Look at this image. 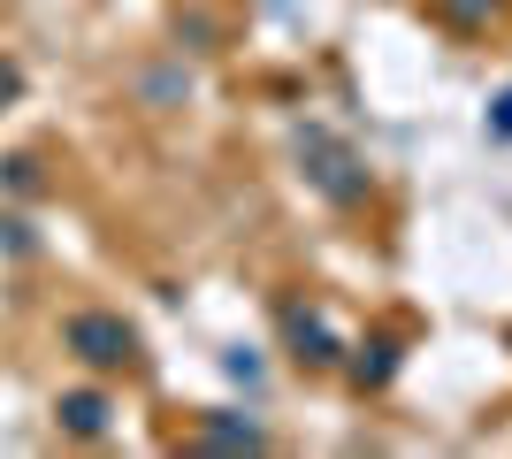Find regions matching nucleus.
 <instances>
[{"mask_svg":"<svg viewBox=\"0 0 512 459\" xmlns=\"http://www.w3.org/2000/svg\"><path fill=\"white\" fill-rule=\"evenodd\" d=\"M62 345L77 352L85 368L115 375V368H130V360H138V329H130L123 314H100V306H85V314H69V322H62Z\"/></svg>","mask_w":512,"mask_h":459,"instance_id":"f257e3e1","label":"nucleus"},{"mask_svg":"<svg viewBox=\"0 0 512 459\" xmlns=\"http://www.w3.org/2000/svg\"><path fill=\"white\" fill-rule=\"evenodd\" d=\"M54 414H62L69 437H107V398H100V391H62V406H54Z\"/></svg>","mask_w":512,"mask_h":459,"instance_id":"f03ea898","label":"nucleus"},{"mask_svg":"<svg viewBox=\"0 0 512 459\" xmlns=\"http://www.w3.org/2000/svg\"><path fill=\"white\" fill-rule=\"evenodd\" d=\"M283 329H291L299 360H337V337L321 329V314H306V306H283Z\"/></svg>","mask_w":512,"mask_h":459,"instance_id":"7ed1b4c3","label":"nucleus"},{"mask_svg":"<svg viewBox=\"0 0 512 459\" xmlns=\"http://www.w3.org/2000/svg\"><path fill=\"white\" fill-rule=\"evenodd\" d=\"M207 444H260V429H253V421H214Z\"/></svg>","mask_w":512,"mask_h":459,"instance_id":"20e7f679","label":"nucleus"},{"mask_svg":"<svg viewBox=\"0 0 512 459\" xmlns=\"http://www.w3.org/2000/svg\"><path fill=\"white\" fill-rule=\"evenodd\" d=\"M490 131H497V138H512V92H505V100L490 108Z\"/></svg>","mask_w":512,"mask_h":459,"instance_id":"39448f33","label":"nucleus"},{"mask_svg":"<svg viewBox=\"0 0 512 459\" xmlns=\"http://www.w3.org/2000/svg\"><path fill=\"white\" fill-rule=\"evenodd\" d=\"M23 92V77H16V62H0V108H8V100H16Z\"/></svg>","mask_w":512,"mask_h":459,"instance_id":"423d86ee","label":"nucleus"},{"mask_svg":"<svg viewBox=\"0 0 512 459\" xmlns=\"http://www.w3.org/2000/svg\"><path fill=\"white\" fill-rule=\"evenodd\" d=\"M451 16H482V0H444Z\"/></svg>","mask_w":512,"mask_h":459,"instance_id":"0eeeda50","label":"nucleus"}]
</instances>
